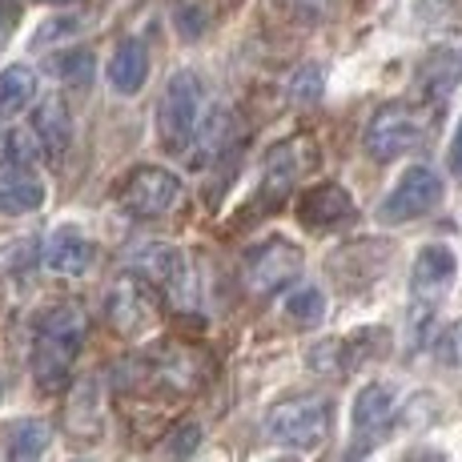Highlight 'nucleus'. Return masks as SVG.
<instances>
[{"instance_id":"obj_30","label":"nucleus","mask_w":462,"mask_h":462,"mask_svg":"<svg viewBox=\"0 0 462 462\" xmlns=\"http://www.w3.org/2000/svg\"><path fill=\"white\" fill-rule=\"evenodd\" d=\"M450 169H455V173H462V121H458L455 141H450Z\"/></svg>"},{"instance_id":"obj_19","label":"nucleus","mask_w":462,"mask_h":462,"mask_svg":"<svg viewBox=\"0 0 462 462\" xmlns=\"http://www.w3.org/2000/svg\"><path fill=\"white\" fill-rule=\"evenodd\" d=\"M366 354L370 350L358 346V334L354 337H330V342H318L314 350H310V366H314L318 374L346 378V374H354V366H358Z\"/></svg>"},{"instance_id":"obj_3","label":"nucleus","mask_w":462,"mask_h":462,"mask_svg":"<svg viewBox=\"0 0 462 462\" xmlns=\"http://www.w3.org/2000/svg\"><path fill=\"white\" fill-rule=\"evenodd\" d=\"M330 426H334V411L326 398L298 394L265 414V439L290 450H318L330 439Z\"/></svg>"},{"instance_id":"obj_22","label":"nucleus","mask_w":462,"mask_h":462,"mask_svg":"<svg viewBox=\"0 0 462 462\" xmlns=\"http://www.w3.org/2000/svg\"><path fill=\"white\" fill-rule=\"evenodd\" d=\"M286 322L290 326H298V330H314L318 322L326 318V294L318 286H301L294 290V294L286 298Z\"/></svg>"},{"instance_id":"obj_2","label":"nucleus","mask_w":462,"mask_h":462,"mask_svg":"<svg viewBox=\"0 0 462 462\" xmlns=\"http://www.w3.org/2000/svg\"><path fill=\"white\" fill-rule=\"evenodd\" d=\"M201 105H206V85L193 69L169 77L162 101H157V137H162L165 153L181 157L193 145L201 125Z\"/></svg>"},{"instance_id":"obj_32","label":"nucleus","mask_w":462,"mask_h":462,"mask_svg":"<svg viewBox=\"0 0 462 462\" xmlns=\"http://www.w3.org/2000/svg\"><path fill=\"white\" fill-rule=\"evenodd\" d=\"M273 462H301V458H273Z\"/></svg>"},{"instance_id":"obj_13","label":"nucleus","mask_w":462,"mask_h":462,"mask_svg":"<svg viewBox=\"0 0 462 462\" xmlns=\"http://www.w3.org/2000/svg\"><path fill=\"white\" fill-rule=\"evenodd\" d=\"M41 262L49 265L52 273H60V278H81V273L93 270V262H97V245L88 242L81 229L60 226V229H52L49 242H44Z\"/></svg>"},{"instance_id":"obj_1","label":"nucleus","mask_w":462,"mask_h":462,"mask_svg":"<svg viewBox=\"0 0 462 462\" xmlns=\"http://www.w3.org/2000/svg\"><path fill=\"white\" fill-rule=\"evenodd\" d=\"M85 310L81 306H52L41 314L37 337H32V378L44 394H57L73 382V362L85 346Z\"/></svg>"},{"instance_id":"obj_25","label":"nucleus","mask_w":462,"mask_h":462,"mask_svg":"<svg viewBox=\"0 0 462 462\" xmlns=\"http://www.w3.org/2000/svg\"><path fill=\"white\" fill-rule=\"evenodd\" d=\"M434 354H439L447 366L462 370V318H458V322H450L447 330L439 334V342H434Z\"/></svg>"},{"instance_id":"obj_27","label":"nucleus","mask_w":462,"mask_h":462,"mask_svg":"<svg viewBox=\"0 0 462 462\" xmlns=\"http://www.w3.org/2000/svg\"><path fill=\"white\" fill-rule=\"evenodd\" d=\"M177 32H181L185 41H198L201 32H206V13H201L198 5H181L177 8Z\"/></svg>"},{"instance_id":"obj_29","label":"nucleus","mask_w":462,"mask_h":462,"mask_svg":"<svg viewBox=\"0 0 462 462\" xmlns=\"http://www.w3.org/2000/svg\"><path fill=\"white\" fill-rule=\"evenodd\" d=\"M398 462H447L442 458V450H430V447H414V450H406Z\"/></svg>"},{"instance_id":"obj_20","label":"nucleus","mask_w":462,"mask_h":462,"mask_svg":"<svg viewBox=\"0 0 462 462\" xmlns=\"http://www.w3.org/2000/svg\"><path fill=\"white\" fill-rule=\"evenodd\" d=\"M32 101H37V73L29 65L0 69V121L24 113Z\"/></svg>"},{"instance_id":"obj_17","label":"nucleus","mask_w":462,"mask_h":462,"mask_svg":"<svg viewBox=\"0 0 462 462\" xmlns=\"http://www.w3.org/2000/svg\"><path fill=\"white\" fill-rule=\"evenodd\" d=\"M41 206H44L41 177L24 165H0V213L21 217V213H37Z\"/></svg>"},{"instance_id":"obj_10","label":"nucleus","mask_w":462,"mask_h":462,"mask_svg":"<svg viewBox=\"0 0 462 462\" xmlns=\"http://www.w3.org/2000/svg\"><path fill=\"white\" fill-rule=\"evenodd\" d=\"M455 278H458L455 250H450V245H422V254L414 257V270H411V294L422 310L439 306V301L450 294Z\"/></svg>"},{"instance_id":"obj_15","label":"nucleus","mask_w":462,"mask_h":462,"mask_svg":"<svg viewBox=\"0 0 462 462\" xmlns=\"http://www.w3.org/2000/svg\"><path fill=\"white\" fill-rule=\"evenodd\" d=\"M65 426L77 442H101V434H105V398H101V382L97 378L77 382L73 398H69V411H65Z\"/></svg>"},{"instance_id":"obj_26","label":"nucleus","mask_w":462,"mask_h":462,"mask_svg":"<svg viewBox=\"0 0 462 462\" xmlns=\"http://www.w3.org/2000/svg\"><path fill=\"white\" fill-rule=\"evenodd\" d=\"M294 101L298 105H310V101H318L322 97V65H306V69H298V77H294Z\"/></svg>"},{"instance_id":"obj_7","label":"nucleus","mask_w":462,"mask_h":462,"mask_svg":"<svg viewBox=\"0 0 462 462\" xmlns=\"http://www.w3.org/2000/svg\"><path fill=\"white\" fill-rule=\"evenodd\" d=\"M442 198H447L442 177L426 165H411L402 177H398L394 189L386 193V201L378 206V217L390 221V226H398V221H419L426 213L439 209Z\"/></svg>"},{"instance_id":"obj_21","label":"nucleus","mask_w":462,"mask_h":462,"mask_svg":"<svg viewBox=\"0 0 462 462\" xmlns=\"http://www.w3.org/2000/svg\"><path fill=\"white\" fill-rule=\"evenodd\" d=\"M49 422L41 419H21L8 426V442H5V458L8 462H41L44 450H49Z\"/></svg>"},{"instance_id":"obj_24","label":"nucleus","mask_w":462,"mask_h":462,"mask_svg":"<svg viewBox=\"0 0 462 462\" xmlns=\"http://www.w3.org/2000/svg\"><path fill=\"white\" fill-rule=\"evenodd\" d=\"M0 153H5V165L32 169V162L41 157V145H37V137H32V129H8L5 141H0Z\"/></svg>"},{"instance_id":"obj_33","label":"nucleus","mask_w":462,"mask_h":462,"mask_svg":"<svg viewBox=\"0 0 462 462\" xmlns=\"http://www.w3.org/2000/svg\"><path fill=\"white\" fill-rule=\"evenodd\" d=\"M0 394H5V386H0Z\"/></svg>"},{"instance_id":"obj_5","label":"nucleus","mask_w":462,"mask_h":462,"mask_svg":"<svg viewBox=\"0 0 462 462\" xmlns=\"http://www.w3.org/2000/svg\"><path fill=\"white\" fill-rule=\"evenodd\" d=\"M177 198H181V177L162 165H137L125 177V185H121L117 206L137 221H153V217H165L177 206Z\"/></svg>"},{"instance_id":"obj_23","label":"nucleus","mask_w":462,"mask_h":462,"mask_svg":"<svg viewBox=\"0 0 462 462\" xmlns=\"http://www.w3.org/2000/svg\"><path fill=\"white\" fill-rule=\"evenodd\" d=\"M93 69L97 65H93V52L88 49H65L49 60V73L57 77V81L73 85V88H85L88 81H93Z\"/></svg>"},{"instance_id":"obj_9","label":"nucleus","mask_w":462,"mask_h":462,"mask_svg":"<svg viewBox=\"0 0 462 462\" xmlns=\"http://www.w3.org/2000/svg\"><path fill=\"white\" fill-rule=\"evenodd\" d=\"M129 262H133V270H137L145 282H153L162 294L177 298V301L193 298V270H189V257H185L181 245H173V242H141L137 250L129 254Z\"/></svg>"},{"instance_id":"obj_31","label":"nucleus","mask_w":462,"mask_h":462,"mask_svg":"<svg viewBox=\"0 0 462 462\" xmlns=\"http://www.w3.org/2000/svg\"><path fill=\"white\" fill-rule=\"evenodd\" d=\"M41 5H52V8H60V5H81V0H41Z\"/></svg>"},{"instance_id":"obj_16","label":"nucleus","mask_w":462,"mask_h":462,"mask_svg":"<svg viewBox=\"0 0 462 462\" xmlns=\"http://www.w3.org/2000/svg\"><path fill=\"white\" fill-rule=\"evenodd\" d=\"M298 217L310 229H334L354 217V198L342 185H314L306 198L298 201Z\"/></svg>"},{"instance_id":"obj_8","label":"nucleus","mask_w":462,"mask_h":462,"mask_svg":"<svg viewBox=\"0 0 462 462\" xmlns=\"http://www.w3.org/2000/svg\"><path fill=\"white\" fill-rule=\"evenodd\" d=\"M105 314H109V322L117 334L137 337L157 322V314H162V290H157L153 282H145L141 273L117 278V286H113L109 298H105Z\"/></svg>"},{"instance_id":"obj_4","label":"nucleus","mask_w":462,"mask_h":462,"mask_svg":"<svg viewBox=\"0 0 462 462\" xmlns=\"http://www.w3.org/2000/svg\"><path fill=\"white\" fill-rule=\"evenodd\" d=\"M426 133H430V109L394 101V105H382L374 117H370L362 145H366V153L374 162H394L402 153H414L426 141Z\"/></svg>"},{"instance_id":"obj_11","label":"nucleus","mask_w":462,"mask_h":462,"mask_svg":"<svg viewBox=\"0 0 462 462\" xmlns=\"http://www.w3.org/2000/svg\"><path fill=\"white\" fill-rule=\"evenodd\" d=\"M314 165V141L294 137V141H282L270 157H265V177H262V198L265 201H278L290 193V185L298 181L306 169Z\"/></svg>"},{"instance_id":"obj_18","label":"nucleus","mask_w":462,"mask_h":462,"mask_svg":"<svg viewBox=\"0 0 462 462\" xmlns=\"http://www.w3.org/2000/svg\"><path fill=\"white\" fill-rule=\"evenodd\" d=\"M149 81V49L141 41H121L117 52L109 57V85L121 97H137Z\"/></svg>"},{"instance_id":"obj_14","label":"nucleus","mask_w":462,"mask_h":462,"mask_svg":"<svg viewBox=\"0 0 462 462\" xmlns=\"http://www.w3.org/2000/svg\"><path fill=\"white\" fill-rule=\"evenodd\" d=\"M32 137L49 162H65L69 145H73V113H69L65 97H44L32 109Z\"/></svg>"},{"instance_id":"obj_12","label":"nucleus","mask_w":462,"mask_h":462,"mask_svg":"<svg viewBox=\"0 0 462 462\" xmlns=\"http://www.w3.org/2000/svg\"><path fill=\"white\" fill-rule=\"evenodd\" d=\"M398 419V390L390 382H370L354 398V439L366 447L374 442V434L390 430V422Z\"/></svg>"},{"instance_id":"obj_28","label":"nucleus","mask_w":462,"mask_h":462,"mask_svg":"<svg viewBox=\"0 0 462 462\" xmlns=\"http://www.w3.org/2000/svg\"><path fill=\"white\" fill-rule=\"evenodd\" d=\"M16 21H21V8H16L13 0H0V44H5L8 37H13Z\"/></svg>"},{"instance_id":"obj_6","label":"nucleus","mask_w":462,"mask_h":462,"mask_svg":"<svg viewBox=\"0 0 462 462\" xmlns=\"http://www.w3.org/2000/svg\"><path fill=\"white\" fill-rule=\"evenodd\" d=\"M301 262H306V257H301V250L290 242V237H270V242L254 245V250L245 254L242 282L254 298H270L298 278Z\"/></svg>"}]
</instances>
